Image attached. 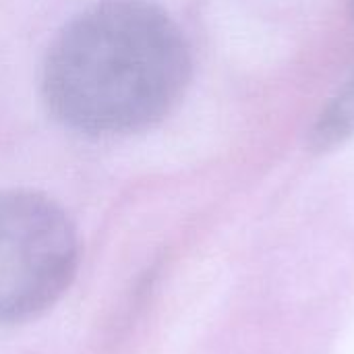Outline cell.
<instances>
[{
  "label": "cell",
  "instance_id": "cell-3",
  "mask_svg": "<svg viewBox=\"0 0 354 354\" xmlns=\"http://www.w3.org/2000/svg\"><path fill=\"white\" fill-rule=\"evenodd\" d=\"M354 135V68L338 91L330 97L326 108L319 112L309 145L315 151H330Z\"/></svg>",
  "mask_w": 354,
  "mask_h": 354
},
{
  "label": "cell",
  "instance_id": "cell-1",
  "mask_svg": "<svg viewBox=\"0 0 354 354\" xmlns=\"http://www.w3.org/2000/svg\"><path fill=\"white\" fill-rule=\"evenodd\" d=\"M191 48L149 0H97L54 35L41 62V100L64 129L87 137L145 131L180 102Z\"/></svg>",
  "mask_w": 354,
  "mask_h": 354
},
{
  "label": "cell",
  "instance_id": "cell-4",
  "mask_svg": "<svg viewBox=\"0 0 354 354\" xmlns=\"http://www.w3.org/2000/svg\"><path fill=\"white\" fill-rule=\"evenodd\" d=\"M348 4H351V15H353L354 19V0H348Z\"/></svg>",
  "mask_w": 354,
  "mask_h": 354
},
{
  "label": "cell",
  "instance_id": "cell-2",
  "mask_svg": "<svg viewBox=\"0 0 354 354\" xmlns=\"http://www.w3.org/2000/svg\"><path fill=\"white\" fill-rule=\"evenodd\" d=\"M81 259L68 214L31 189L0 191V326L25 324L71 288Z\"/></svg>",
  "mask_w": 354,
  "mask_h": 354
}]
</instances>
